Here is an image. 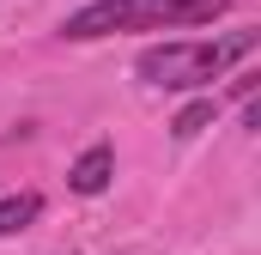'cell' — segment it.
I'll use <instances>...</instances> for the list:
<instances>
[{
  "label": "cell",
  "instance_id": "obj_1",
  "mask_svg": "<svg viewBox=\"0 0 261 255\" xmlns=\"http://www.w3.org/2000/svg\"><path fill=\"white\" fill-rule=\"evenodd\" d=\"M225 12V0H91L61 24L67 43H91V37H116V31H189L213 24Z\"/></svg>",
  "mask_w": 261,
  "mask_h": 255
},
{
  "label": "cell",
  "instance_id": "obj_2",
  "mask_svg": "<svg viewBox=\"0 0 261 255\" xmlns=\"http://www.w3.org/2000/svg\"><path fill=\"white\" fill-rule=\"evenodd\" d=\"M255 43H261V31H237V37H219V43H158V49L140 55V79L158 85V91H200L231 61L255 55Z\"/></svg>",
  "mask_w": 261,
  "mask_h": 255
},
{
  "label": "cell",
  "instance_id": "obj_3",
  "mask_svg": "<svg viewBox=\"0 0 261 255\" xmlns=\"http://www.w3.org/2000/svg\"><path fill=\"white\" fill-rule=\"evenodd\" d=\"M110 170H116V152L97 140V146H85V152H79V164L67 170V183H73L79 194H103V189H110Z\"/></svg>",
  "mask_w": 261,
  "mask_h": 255
},
{
  "label": "cell",
  "instance_id": "obj_4",
  "mask_svg": "<svg viewBox=\"0 0 261 255\" xmlns=\"http://www.w3.org/2000/svg\"><path fill=\"white\" fill-rule=\"evenodd\" d=\"M37 207H43L37 194H6V200H0V237H12V231H24V225L37 219Z\"/></svg>",
  "mask_w": 261,
  "mask_h": 255
},
{
  "label": "cell",
  "instance_id": "obj_5",
  "mask_svg": "<svg viewBox=\"0 0 261 255\" xmlns=\"http://www.w3.org/2000/svg\"><path fill=\"white\" fill-rule=\"evenodd\" d=\"M213 110H219V104H213V97H195V104H189V110H182V116H176V122H170V128H176V140H195L200 128L213 122Z\"/></svg>",
  "mask_w": 261,
  "mask_h": 255
}]
</instances>
